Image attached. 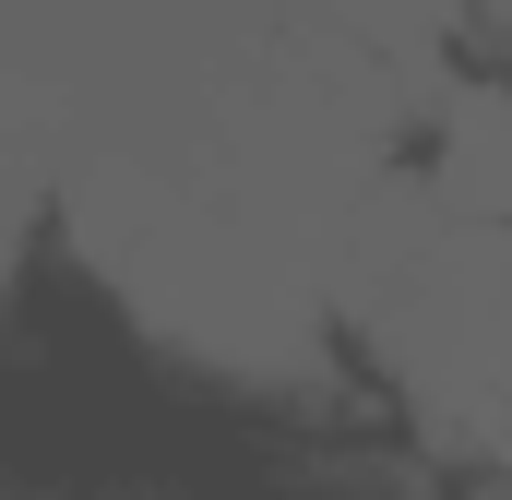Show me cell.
Segmentation results:
<instances>
[{"label": "cell", "instance_id": "2", "mask_svg": "<svg viewBox=\"0 0 512 500\" xmlns=\"http://www.w3.org/2000/svg\"><path fill=\"white\" fill-rule=\"evenodd\" d=\"M429 191L453 215L512 227V84H441V143H429Z\"/></svg>", "mask_w": 512, "mask_h": 500}, {"label": "cell", "instance_id": "1", "mask_svg": "<svg viewBox=\"0 0 512 500\" xmlns=\"http://www.w3.org/2000/svg\"><path fill=\"white\" fill-rule=\"evenodd\" d=\"M334 310L405 393L417 441L512 477V227L453 215L429 167H393L346 239Z\"/></svg>", "mask_w": 512, "mask_h": 500}, {"label": "cell", "instance_id": "4", "mask_svg": "<svg viewBox=\"0 0 512 500\" xmlns=\"http://www.w3.org/2000/svg\"><path fill=\"white\" fill-rule=\"evenodd\" d=\"M501 12H512V0H501Z\"/></svg>", "mask_w": 512, "mask_h": 500}, {"label": "cell", "instance_id": "3", "mask_svg": "<svg viewBox=\"0 0 512 500\" xmlns=\"http://www.w3.org/2000/svg\"><path fill=\"white\" fill-rule=\"evenodd\" d=\"M477 500H512V477H501V489H477Z\"/></svg>", "mask_w": 512, "mask_h": 500}]
</instances>
